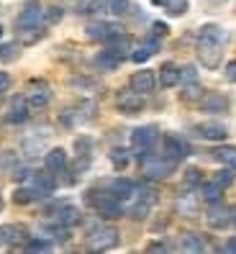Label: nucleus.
Returning <instances> with one entry per match:
<instances>
[{"label":"nucleus","mask_w":236,"mask_h":254,"mask_svg":"<svg viewBox=\"0 0 236 254\" xmlns=\"http://www.w3.org/2000/svg\"><path fill=\"white\" fill-rule=\"evenodd\" d=\"M87 31V39H93V41H108L113 39L116 34H121L123 28L121 26H116V23H106V21H95L85 28Z\"/></svg>","instance_id":"4468645a"},{"label":"nucleus","mask_w":236,"mask_h":254,"mask_svg":"<svg viewBox=\"0 0 236 254\" xmlns=\"http://www.w3.org/2000/svg\"><path fill=\"white\" fill-rule=\"evenodd\" d=\"M118 64H121V57L113 54L111 49L100 52V54L95 57V67H98V69H103V72H113V69H118Z\"/></svg>","instance_id":"b1692460"},{"label":"nucleus","mask_w":236,"mask_h":254,"mask_svg":"<svg viewBox=\"0 0 236 254\" xmlns=\"http://www.w3.org/2000/svg\"><path fill=\"white\" fill-rule=\"evenodd\" d=\"M146 252H167V244H162V242H152L149 247H146Z\"/></svg>","instance_id":"49530a36"},{"label":"nucleus","mask_w":236,"mask_h":254,"mask_svg":"<svg viewBox=\"0 0 236 254\" xmlns=\"http://www.w3.org/2000/svg\"><path fill=\"white\" fill-rule=\"evenodd\" d=\"M44 167H47L49 175H62L67 170V152L62 146H54L47 152V157H44Z\"/></svg>","instance_id":"2eb2a0df"},{"label":"nucleus","mask_w":236,"mask_h":254,"mask_svg":"<svg viewBox=\"0 0 236 254\" xmlns=\"http://www.w3.org/2000/svg\"><path fill=\"white\" fill-rule=\"evenodd\" d=\"M10 87V77H8V72H0V95H3L5 90Z\"/></svg>","instance_id":"c03bdc74"},{"label":"nucleus","mask_w":236,"mask_h":254,"mask_svg":"<svg viewBox=\"0 0 236 254\" xmlns=\"http://www.w3.org/2000/svg\"><path fill=\"white\" fill-rule=\"evenodd\" d=\"M177 211L185 213L187 218H190V216H195V213H198V203H195V198H193V195H182L180 200H177Z\"/></svg>","instance_id":"72a5a7b5"},{"label":"nucleus","mask_w":236,"mask_h":254,"mask_svg":"<svg viewBox=\"0 0 236 254\" xmlns=\"http://www.w3.org/2000/svg\"><path fill=\"white\" fill-rule=\"evenodd\" d=\"M118 242H121V234H118L116 226L111 223H98L87 231V247L93 252H108V249H116Z\"/></svg>","instance_id":"f03ea898"},{"label":"nucleus","mask_w":236,"mask_h":254,"mask_svg":"<svg viewBox=\"0 0 236 254\" xmlns=\"http://www.w3.org/2000/svg\"><path fill=\"white\" fill-rule=\"evenodd\" d=\"M0 211H3V195H0Z\"/></svg>","instance_id":"8fccbe9b"},{"label":"nucleus","mask_w":236,"mask_h":254,"mask_svg":"<svg viewBox=\"0 0 236 254\" xmlns=\"http://www.w3.org/2000/svg\"><path fill=\"white\" fill-rule=\"evenodd\" d=\"M231 223H234V226H236V205L231 208Z\"/></svg>","instance_id":"09e8293b"},{"label":"nucleus","mask_w":236,"mask_h":254,"mask_svg":"<svg viewBox=\"0 0 236 254\" xmlns=\"http://www.w3.org/2000/svg\"><path fill=\"white\" fill-rule=\"evenodd\" d=\"M26 252H31V254L52 252V242H49V239H44V236H34V239H28V242H26Z\"/></svg>","instance_id":"7c9ffc66"},{"label":"nucleus","mask_w":236,"mask_h":254,"mask_svg":"<svg viewBox=\"0 0 236 254\" xmlns=\"http://www.w3.org/2000/svg\"><path fill=\"white\" fill-rule=\"evenodd\" d=\"M69 3H82V0H69Z\"/></svg>","instance_id":"603ef678"},{"label":"nucleus","mask_w":236,"mask_h":254,"mask_svg":"<svg viewBox=\"0 0 236 254\" xmlns=\"http://www.w3.org/2000/svg\"><path fill=\"white\" fill-rule=\"evenodd\" d=\"M167 31L170 28L162 23V21H157V23H152V36H157V39H162V36H167Z\"/></svg>","instance_id":"37998d69"},{"label":"nucleus","mask_w":236,"mask_h":254,"mask_svg":"<svg viewBox=\"0 0 236 254\" xmlns=\"http://www.w3.org/2000/svg\"><path fill=\"white\" fill-rule=\"evenodd\" d=\"M205 221H208L211 229H226L231 223V208L221 205V200H216V203H211L208 213H205Z\"/></svg>","instance_id":"ddd939ff"},{"label":"nucleus","mask_w":236,"mask_h":254,"mask_svg":"<svg viewBox=\"0 0 236 254\" xmlns=\"http://www.w3.org/2000/svg\"><path fill=\"white\" fill-rule=\"evenodd\" d=\"M23 183H26V185H31L41 198H49L52 192H54V188H57V183L52 180V175H39V172H31Z\"/></svg>","instance_id":"6ab92c4d"},{"label":"nucleus","mask_w":236,"mask_h":254,"mask_svg":"<svg viewBox=\"0 0 236 254\" xmlns=\"http://www.w3.org/2000/svg\"><path fill=\"white\" fill-rule=\"evenodd\" d=\"M200 108H203V113H226L229 111V98L224 93H203Z\"/></svg>","instance_id":"dca6fc26"},{"label":"nucleus","mask_w":236,"mask_h":254,"mask_svg":"<svg viewBox=\"0 0 236 254\" xmlns=\"http://www.w3.org/2000/svg\"><path fill=\"white\" fill-rule=\"evenodd\" d=\"M141 167H144V175L149 177V180H165V177H170L177 167V162L165 157V154H159V157H152V154H146L141 159Z\"/></svg>","instance_id":"7ed1b4c3"},{"label":"nucleus","mask_w":236,"mask_h":254,"mask_svg":"<svg viewBox=\"0 0 236 254\" xmlns=\"http://www.w3.org/2000/svg\"><path fill=\"white\" fill-rule=\"evenodd\" d=\"M44 10L39 3H28L23 10H21V16H18V21H16V28H39V26H44Z\"/></svg>","instance_id":"9d476101"},{"label":"nucleus","mask_w":236,"mask_h":254,"mask_svg":"<svg viewBox=\"0 0 236 254\" xmlns=\"http://www.w3.org/2000/svg\"><path fill=\"white\" fill-rule=\"evenodd\" d=\"M211 154H213L216 162L224 164V167H234L236 170V146L234 144H221V146L213 149Z\"/></svg>","instance_id":"5701e85b"},{"label":"nucleus","mask_w":236,"mask_h":254,"mask_svg":"<svg viewBox=\"0 0 236 254\" xmlns=\"http://www.w3.org/2000/svg\"><path fill=\"white\" fill-rule=\"evenodd\" d=\"M157 52H159V39L149 36V39H144V44H139V47L131 52V59H134L136 64H141V62H146V59H152Z\"/></svg>","instance_id":"aec40b11"},{"label":"nucleus","mask_w":236,"mask_h":254,"mask_svg":"<svg viewBox=\"0 0 236 254\" xmlns=\"http://www.w3.org/2000/svg\"><path fill=\"white\" fill-rule=\"evenodd\" d=\"M180 247H182V252H193V254H200V252L205 249L203 239H200L198 234H182V242H180Z\"/></svg>","instance_id":"c85d7f7f"},{"label":"nucleus","mask_w":236,"mask_h":254,"mask_svg":"<svg viewBox=\"0 0 236 254\" xmlns=\"http://www.w3.org/2000/svg\"><path fill=\"white\" fill-rule=\"evenodd\" d=\"M195 77H198V72H195L193 64L180 67V80H182V82H195Z\"/></svg>","instance_id":"a19ab883"},{"label":"nucleus","mask_w":236,"mask_h":254,"mask_svg":"<svg viewBox=\"0 0 236 254\" xmlns=\"http://www.w3.org/2000/svg\"><path fill=\"white\" fill-rule=\"evenodd\" d=\"M224 252H229V254H236V236H234V239H229V242H226Z\"/></svg>","instance_id":"de8ad7c7"},{"label":"nucleus","mask_w":236,"mask_h":254,"mask_svg":"<svg viewBox=\"0 0 236 254\" xmlns=\"http://www.w3.org/2000/svg\"><path fill=\"white\" fill-rule=\"evenodd\" d=\"M128 85H131V90H136L141 95H149V93H154V87H157V77H154L152 69H139V72L131 74Z\"/></svg>","instance_id":"f8f14e48"},{"label":"nucleus","mask_w":236,"mask_h":254,"mask_svg":"<svg viewBox=\"0 0 236 254\" xmlns=\"http://www.w3.org/2000/svg\"><path fill=\"white\" fill-rule=\"evenodd\" d=\"M149 213H152V203H149V200H144V198H136L134 205H131L128 211H126V216H128V218H134V221H144Z\"/></svg>","instance_id":"393cba45"},{"label":"nucleus","mask_w":236,"mask_h":254,"mask_svg":"<svg viewBox=\"0 0 236 254\" xmlns=\"http://www.w3.org/2000/svg\"><path fill=\"white\" fill-rule=\"evenodd\" d=\"M221 192H224V188L216 185V183L211 180V183H205V185H203L200 195H203V200H205V203H216V200H221Z\"/></svg>","instance_id":"2f4dec72"},{"label":"nucleus","mask_w":236,"mask_h":254,"mask_svg":"<svg viewBox=\"0 0 236 254\" xmlns=\"http://www.w3.org/2000/svg\"><path fill=\"white\" fill-rule=\"evenodd\" d=\"M200 98H203V87L198 85V82H187L185 85V90H182V100L185 103H200Z\"/></svg>","instance_id":"c9c22d12"},{"label":"nucleus","mask_w":236,"mask_h":254,"mask_svg":"<svg viewBox=\"0 0 236 254\" xmlns=\"http://www.w3.org/2000/svg\"><path fill=\"white\" fill-rule=\"evenodd\" d=\"M177 82H180V67L175 62H165L159 67V85L162 87H175Z\"/></svg>","instance_id":"4be33fe9"},{"label":"nucleus","mask_w":236,"mask_h":254,"mask_svg":"<svg viewBox=\"0 0 236 254\" xmlns=\"http://www.w3.org/2000/svg\"><path fill=\"white\" fill-rule=\"evenodd\" d=\"M198 39H211V41H218V44H224V41H226V31H224V28H221V26H216V23H205V26L200 28Z\"/></svg>","instance_id":"cd10ccee"},{"label":"nucleus","mask_w":236,"mask_h":254,"mask_svg":"<svg viewBox=\"0 0 236 254\" xmlns=\"http://www.w3.org/2000/svg\"><path fill=\"white\" fill-rule=\"evenodd\" d=\"M18 57H21V44H18V41H5V44H0V62H3V64L16 62Z\"/></svg>","instance_id":"a878e982"},{"label":"nucleus","mask_w":236,"mask_h":254,"mask_svg":"<svg viewBox=\"0 0 236 254\" xmlns=\"http://www.w3.org/2000/svg\"><path fill=\"white\" fill-rule=\"evenodd\" d=\"M116 106H118V111L126 113V116H136V113H141V108H144V95L136 93V90H131V93L123 90V93H118Z\"/></svg>","instance_id":"9b49d317"},{"label":"nucleus","mask_w":236,"mask_h":254,"mask_svg":"<svg viewBox=\"0 0 236 254\" xmlns=\"http://www.w3.org/2000/svg\"><path fill=\"white\" fill-rule=\"evenodd\" d=\"M108 190L118 200H128V198H134V192H136V183L126 180V177H116V180H111Z\"/></svg>","instance_id":"412c9836"},{"label":"nucleus","mask_w":236,"mask_h":254,"mask_svg":"<svg viewBox=\"0 0 236 254\" xmlns=\"http://www.w3.org/2000/svg\"><path fill=\"white\" fill-rule=\"evenodd\" d=\"M126 10H128V0H108V13H113V16H121Z\"/></svg>","instance_id":"ea45409f"},{"label":"nucleus","mask_w":236,"mask_h":254,"mask_svg":"<svg viewBox=\"0 0 236 254\" xmlns=\"http://www.w3.org/2000/svg\"><path fill=\"white\" fill-rule=\"evenodd\" d=\"M0 39H3V26H0Z\"/></svg>","instance_id":"3c124183"},{"label":"nucleus","mask_w":236,"mask_h":254,"mask_svg":"<svg viewBox=\"0 0 236 254\" xmlns=\"http://www.w3.org/2000/svg\"><path fill=\"white\" fill-rule=\"evenodd\" d=\"M111 164L116 170H126L128 167V162H131V152L128 149H111Z\"/></svg>","instance_id":"c756f323"},{"label":"nucleus","mask_w":236,"mask_h":254,"mask_svg":"<svg viewBox=\"0 0 236 254\" xmlns=\"http://www.w3.org/2000/svg\"><path fill=\"white\" fill-rule=\"evenodd\" d=\"M221 49H224V44L211 41V39H198V59H200V64L208 67V69H216L221 64V57H224Z\"/></svg>","instance_id":"423d86ee"},{"label":"nucleus","mask_w":236,"mask_h":254,"mask_svg":"<svg viewBox=\"0 0 236 254\" xmlns=\"http://www.w3.org/2000/svg\"><path fill=\"white\" fill-rule=\"evenodd\" d=\"M28 234L23 226H16V223H5L0 226V247H16L21 242H26Z\"/></svg>","instance_id":"f3484780"},{"label":"nucleus","mask_w":236,"mask_h":254,"mask_svg":"<svg viewBox=\"0 0 236 254\" xmlns=\"http://www.w3.org/2000/svg\"><path fill=\"white\" fill-rule=\"evenodd\" d=\"M28 118V103L23 95H13L10 98V106L5 111V121L8 124H23Z\"/></svg>","instance_id":"a211bd4d"},{"label":"nucleus","mask_w":236,"mask_h":254,"mask_svg":"<svg viewBox=\"0 0 236 254\" xmlns=\"http://www.w3.org/2000/svg\"><path fill=\"white\" fill-rule=\"evenodd\" d=\"M193 133L198 139H205V141H224L229 136V128L218 121H203V124L193 126Z\"/></svg>","instance_id":"6e6552de"},{"label":"nucleus","mask_w":236,"mask_h":254,"mask_svg":"<svg viewBox=\"0 0 236 254\" xmlns=\"http://www.w3.org/2000/svg\"><path fill=\"white\" fill-rule=\"evenodd\" d=\"M41 36H44V26H39V28H18V39L23 44H36Z\"/></svg>","instance_id":"f704fd0d"},{"label":"nucleus","mask_w":236,"mask_h":254,"mask_svg":"<svg viewBox=\"0 0 236 254\" xmlns=\"http://www.w3.org/2000/svg\"><path fill=\"white\" fill-rule=\"evenodd\" d=\"M0 167H3L5 172H10L13 167H16V154H13V152H3V159H0Z\"/></svg>","instance_id":"79ce46f5"},{"label":"nucleus","mask_w":236,"mask_h":254,"mask_svg":"<svg viewBox=\"0 0 236 254\" xmlns=\"http://www.w3.org/2000/svg\"><path fill=\"white\" fill-rule=\"evenodd\" d=\"M162 5H165V10L170 13V16L177 18L187 10V0H162Z\"/></svg>","instance_id":"e433bc0d"},{"label":"nucleus","mask_w":236,"mask_h":254,"mask_svg":"<svg viewBox=\"0 0 236 254\" xmlns=\"http://www.w3.org/2000/svg\"><path fill=\"white\" fill-rule=\"evenodd\" d=\"M13 200H16L18 205H28V203H36V200H41V195L31 188V185H23V188H18L16 192H13Z\"/></svg>","instance_id":"bb28decb"},{"label":"nucleus","mask_w":236,"mask_h":254,"mask_svg":"<svg viewBox=\"0 0 236 254\" xmlns=\"http://www.w3.org/2000/svg\"><path fill=\"white\" fill-rule=\"evenodd\" d=\"M200 180H203V172L198 167H187L185 170V177H182L185 188H195V185H200Z\"/></svg>","instance_id":"4c0bfd02"},{"label":"nucleus","mask_w":236,"mask_h":254,"mask_svg":"<svg viewBox=\"0 0 236 254\" xmlns=\"http://www.w3.org/2000/svg\"><path fill=\"white\" fill-rule=\"evenodd\" d=\"M157 133H159V128L157 126H139V128H134L131 131V149L136 152V157H139V162L152 152V146H154V141H157Z\"/></svg>","instance_id":"20e7f679"},{"label":"nucleus","mask_w":236,"mask_h":254,"mask_svg":"<svg viewBox=\"0 0 236 254\" xmlns=\"http://www.w3.org/2000/svg\"><path fill=\"white\" fill-rule=\"evenodd\" d=\"M49 218L57 221V223H62V226H67V229H72V226H77V223L82 221V213L77 211L75 205L62 203V205H54V208H52V211H49Z\"/></svg>","instance_id":"1a4fd4ad"},{"label":"nucleus","mask_w":236,"mask_h":254,"mask_svg":"<svg viewBox=\"0 0 236 254\" xmlns=\"http://www.w3.org/2000/svg\"><path fill=\"white\" fill-rule=\"evenodd\" d=\"M100 10H108V0H87L82 13H100Z\"/></svg>","instance_id":"58836bf2"},{"label":"nucleus","mask_w":236,"mask_h":254,"mask_svg":"<svg viewBox=\"0 0 236 254\" xmlns=\"http://www.w3.org/2000/svg\"><path fill=\"white\" fill-rule=\"evenodd\" d=\"M162 154L175 162H182L190 157V144L182 136H177V133H167L165 141H162Z\"/></svg>","instance_id":"0eeeda50"},{"label":"nucleus","mask_w":236,"mask_h":254,"mask_svg":"<svg viewBox=\"0 0 236 254\" xmlns=\"http://www.w3.org/2000/svg\"><path fill=\"white\" fill-rule=\"evenodd\" d=\"M85 203L90 205V208H95V213L103 216V218H121L123 216V205H121V200H118L116 195H111V190L108 192L87 190Z\"/></svg>","instance_id":"f257e3e1"},{"label":"nucleus","mask_w":236,"mask_h":254,"mask_svg":"<svg viewBox=\"0 0 236 254\" xmlns=\"http://www.w3.org/2000/svg\"><path fill=\"white\" fill-rule=\"evenodd\" d=\"M226 80L229 82H236V62H229L226 64Z\"/></svg>","instance_id":"a18cd8bd"},{"label":"nucleus","mask_w":236,"mask_h":254,"mask_svg":"<svg viewBox=\"0 0 236 254\" xmlns=\"http://www.w3.org/2000/svg\"><path fill=\"white\" fill-rule=\"evenodd\" d=\"M234 180H236V172H234V167H224V170H218V172L213 175V183H216V185H221L224 190H226Z\"/></svg>","instance_id":"473e14b6"},{"label":"nucleus","mask_w":236,"mask_h":254,"mask_svg":"<svg viewBox=\"0 0 236 254\" xmlns=\"http://www.w3.org/2000/svg\"><path fill=\"white\" fill-rule=\"evenodd\" d=\"M23 98H26V103L31 108H47L49 100H52V87H49V82H44V80H31L26 85Z\"/></svg>","instance_id":"39448f33"}]
</instances>
